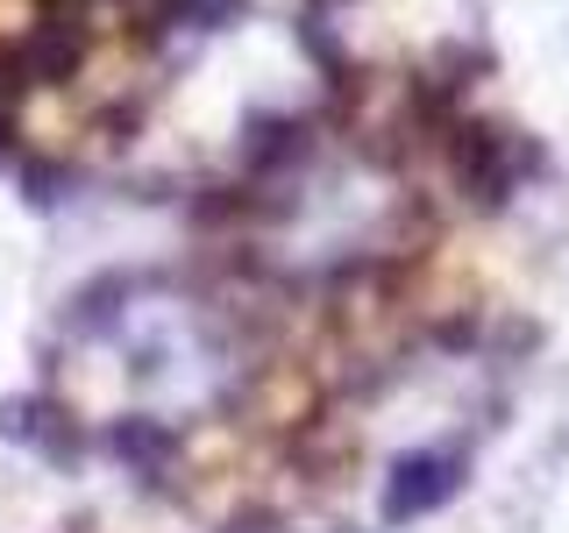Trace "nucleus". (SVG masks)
<instances>
[{
  "label": "nucleus",
  "mask_w": 569,
  "mask_h": 533,
  "mask_svg": "<svg viewBox=\"0 0 569 533\" xmlns=\"http://www.w3.org/2000/svg\"><path fill=\"white\" fill-rule=\"evenodd\" d=\"M236 378V342L207 306L192 299L142 292L129 306H107L86 320V342L71 355V384L93 413L178 426L207 405H221Z\"/></svg>",
  "instance_id": "nucleus-1"
}]
</instances>
